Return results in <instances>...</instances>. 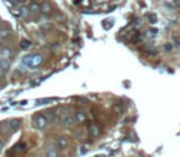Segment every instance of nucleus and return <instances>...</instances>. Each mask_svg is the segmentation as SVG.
Returning a JSON list of instances; mask_svg holds the SVG:
<instances>
[{
	"label": "nucleus",
	"instance_id": "obj_22",
	"mask_svg": "<svg viewBox=\"0 0 180 157\" xmlns=\"http://www.w3.org/2000/svg\"><path fill=\"white\" fill-rule=\"evenodd\" d=\"M88 151V146H81V150H80V154H85Z\"/></svg>",
	"mask_w": 180,
	"mask_h": 157
},
{
	"label": "nucleus",
	"instance_id": "obj_17",
	"mask_svg": "<svg viewBox=\"0 0 180 157\" xmlns=\"http://www.w3.org/2000/svg\"><path fill=\"white\" fill-rule=\"evenodd\" d=\"M28 15H30V10H28V8L22 6L21 9H20V16H21L22 19H27V17H28Z\"/></svg>",
	"mask_w": 180,
	"mask_h": 157
},
{
	"label": "nucleus",
	"instance_id": "obj_26",
	"mask_svg": "<svg viewBox=\"0 0 180 157\" xmlns=\"http://www.w3.org/2000/svg\"><path fill=\"white\" fill-rule=\"evenodd\" d=\"M0 30H1V22H0Z\"/></svg>",
	"mask_w": 180,
	"mask_h": 157
},
{
	"label": "nucleus",
	"instance_id": "obj_15",
	"mask_svg": "<svg viewBox=\"0 0 180 157\" xmlns=\"http://www.w3.org/2000/svg\"><path fill=\"white\" fill-rule=\"evenodd\" d=\"M46 157H59V152L57 149L54 147H51L47 150V155H46Z\"/></svg>",
	"mask_w": 180,
	"mask_h": 157
},
{
	"label": "nucleus",
	"instance_id": "obj_18",
	"mask_svg": "<svg viewBox=\"0 0 180 157\" xmlns=\"http://www.w3.org/2000/svg\"><path fill=\"white\" fill-rule=\"evenodd\" d=\"M9 130H11V129H10V127H9V122H8V123H1V124H0V132H1L3 134L9 133Z\"/></svg>",
	"mask_w": 180,
	"mask_h": 157
},
{
	"label": "nucleus",
	"instance_id": "obj_24",
	"mask_svg": "<svg viewBox=\"0 0 180 157\" xmlns=\"http://www.w3.org/2000/svg\"><path fill=\"white\" fill-rule=\"evenodd\" d=\"M79 101H80V102H83V103H88V102H89V99H85V98H79Z\"/></svg>",
	"mask_w": 180,
	"mask_h": 157
},
{
	"label": "nucleus",
	"instance_id": "obj_20",
	"mask_svg": "<svg viewBox=\"0 0 180 157\" xmlns=\"http://www.w3.org/2000/svg\"><path fill=\"white\" fill-rule=\"evenodd\" d=\"M56 101V98H48V99H41V101L37 102V104H44V103H49V102H53Z\"/></svg>",
	"mask_w": 180,
	"mask_h": 157
},
{
	"label": "nucleus",
	"instance_id": "obj_21",
	"mask_svg": "<svg viewBox=\"0 0 180 157\" xmlns=\"http://www.w3.org/2000/svg\"><path fill=\"white\" fill-rule=\"evenodd\" d=\"M164 50H165V52H172V50H173V45L169 44V43H167L165 45H164Z\"/></svg>",
	"mask_w": 180,
	"mask_h": 157
},
{
	"label": "nucleus",
	"instance_id": "obj_25",
	"mask_svg": "<svg viewBox=\"0 0 180 157\" xmlns=\"http://www.w3.org/2000/svg\"><path fill=\"white\" fill-rule=\"evenodd\" d=\"M3 76H4V71H3L1 69H0V78H1Z\"/></svg>",
	"mask_w": 180,
	"mask_h": 157
},
{
	"label": "nucleus",
	"instance_id": "obj_8",
	"mask_svg": "<svg viewBox=\"0 0 180 157\" xmlns=\"http://www.w3.org/2000/svg\"><path fill=\"white\" fill-rule=\"evenodd\" d=\"M10 65H11V63H10L9 59H4V58H0V69H1L4 72L8 71L10 69Z\"/></svg>",
	"mask_w": 180,
	"mask_h": 157
},
{
	"label": "nucleus",
	"instance_id": "obj_3",
	"mask_svg": "<svg viewBox=\"0 0 180 157\" xmlns=\"http://www.w3.org/2000/svg\"><path fill=\"white\" fill-rule=\"evenodd\" d=\"M88 133L91 138H97L100 135V127L97 124H90L88 128Z\"/></svg>",
	"mask_w": 180,
	"mask_h": 157
},
{
	"label": "nucleus",
	"instance_id": "obj_9",
	"mask_svg": "<svg viewBox=\"0 0 180 157\" xmlns=\"http://www.w3.org/2000/svg\"><path fill=\"white\" fill-rule=\"evenodd\" d=\"M75 123H79V124H83L84 122H86V116L84 112H76L75 113Z\"/></svg>",
	"mask_w": 180,
	"mask_h": 157
},
{
	"label": "nucleus",
	"instance_id": "obj_19",
	"mask_svg": "<svg viewBox=\"0 0 180 157\" xmlns=\"http://www.w3.org/2000/svg\"><path fill=\"white\" fill-rule=\"evenodd\" d=\"M147 17H148V21H149L151 23H156V22H157V16H156V14H148Z\"/></svg>",
	"mask_w": 180,
	"mask_h": 157
},
{
	"label": "nucleus",
	"instance_id": "obj_12",
	"mask_svg": "<svg viewBox=\"0 0 180 157\" xmlns=\"http://www.w3.org/2000/svg\"><path fill=\"white\" fill-rule=\"evenodd\" d=\"M46 118H47V120H51V122H54L56 120V111L54 109H47L44 113Z\"/></svg>",
	"mask_w": 180,
	"mask_h": 157
},
{
	"label": "nucleus",
	"instance_id": "obj_7",
	"mask_svg": "<svg viewBox=\"0 0 180 157\" xmlns=\"http://www.w3.org/2000/svg\"><path fill=\"white\" fill-rule=\"evenodd\" d=\"M0 55H1V58L10 60V58L13 56V48H10V47H4V48L0 50Z\"/></svg>",
	"mask_w": 180,
	"mask_h": 157
},
{
	"label": "nucleus",
	"instance_id": "obj_4",
	"mask_svg": "<svg viewBox=\"0 0 180 157\" xmlns=\"http://www.w3.org/2000/svg\"><path fill=\"white\" fill-rule=\"evenodd\" d=\"M68 145H69L68 138H65V136H59V138L57 139V147H58V149L65 150L67 147H68Z\"/></svg>",
	"mask_w": 180,
	"mask_h": 157
},
{
	"label": "nucleus",
	"instance_id": "obj_1",
	"mask_svg": "<svg viewBox=\"0 0 180 157\" xmlns=\"http://www.w3.org/2000/svg\"><path fill=\"white\" fill-rule=\"evenodd\" d=\"M22 63H24V65H26L27 67H30V69H36V67H38L43 63V56L41 54L27 55L24 58Z\"/></svg>",
	"mask_w": 180,
	"mask_h": 157
},
{
	"label": "nucleus",
	"instance_id": "obj_13",
	"mask_svg": "<svg viewBox=\"0 0 180 157\" xmlns=\"http://www.w3.org/2000/svg\"><path fill=\"white\" fill-rule=\"evenodd\" d=\"M28 10H30V14H37L38 11H41V8H40V4H36V3H32L28 6Z\"/></svg>",
	"mask_w": 180,
	"mask_h": 157
},
{
	"label": "nucleus",
	"instance_id": "obj_16",
	"mask_svg": "<svg viewBox=\"0 0 180 157\" xmlns=\"http://www.w3.org/2000/svg\"><path fill=\"white\" fill-rule=\"evenodd\" d=\"M31 45H32V43H31V41H28V39H22L20 42V48L21 49H28Z\"/></svg>",
	"mask_w": 180,
	"mask_h": 157
},
{
	"label": "nucleus",
	"instance_id": "obj_2",
	"mask_svg": "<svg viewBox=\"0 0 180 157\" xmlns=\"http://www.w3.org/2000/svg\"><path fill=\"white\" fill-rule=\"evenodd\" d=\"M33 123H35V127L38 130H43V129H46V127H47L48 120H47V118H46L44 114H37V116L35 117V122Z\"/></svg>",
	"mask_w": 180,
	"mask_h": 157
},
{
	"label": "nucleus",
	"instance_id": "obj_23",
	"mask_svg": "<svg viewBox=\"0 0 180 157\" xmlns=\"http://www.w3.org/2000/svg\"><path fill=\"white\" fill-rule=\"evenodd\" d=\"M4 145H5V143H4L3 140H0V152H1L3 149H4Z\"/></svg>",
	"mask_w": 180,
	"mask_h": 157
},
{
	"label": "nucleus",
	"instance_id": "obj_5",
	"mask_svg": "<svg viewBox=\"0 0 180 157\" xmlns=\"http://www.w3.org/2000/svg\"><path fill=\"white\" fill-rule=\"evenodd\" d=\"M22 124V120L20 118H11L9 120V127L10 129H14V130H17Z\"/></svg>",
	"mask_w": 180,
	"mask_h": 157
},
{
	"label": "nucleus",
	"instance_id": "obj_6",
	"mask_svg": "<svg viewBox=\"0 0 180 157\" xmlns=\"http://www.w3.org/2000/svg\"><path fill=\"white\" fill-rule=\"evenodd\" d=\"M62 124L64 125V127H73V125L75 124V118L73 116H70V114H68V116H65L63 119H62Z\"/></svg>",
	"mask_w": 180,
	"mask_h": 157
},
{
	"label": "nucleus",
	"instance_id": "obj_10",
	"mask_svg": "<svg viewBox=\"0 0 180 157\" xmlns=\"http://www.w3.org/2000/svg\"><path fill=\"white\" fill-rule=\"evenodd\" d=\"M26 149H27V146H26V144L25 143H19V144H16L14 146V151L15 152H25L26 151Z\"/></svg>",
	"mask_w": 180,
	"mask_h": 157
},
{
	"label": "nucleus",
	"instance_id": "obj_11",
	"mask_svg": "<svg viewBox=\"0 0 180 157\" xmlns=\"http://www.w3.org/2000/svg\"><path fill=\"white\" fill-rule=\"evenodd\" d=\"M13 31L10 28H1L0 30V39H5V38H9L11 36Z\"/></svg>",
	"mask_w": 180,
	"mask_h": 157
},
{
	"label": "nucleus",
	"instance_id": "obj_14",
	"mask_svg": "<svg viewBox=\"0 0 180 157\" xmlns=\"http://www.w3.org/2000/svg\"><path fill=\"white\" fill-rule=\"evenodd\" d=\"M40 8H41V11H42L43 14H49L51 12V4L49 3H42L40 5Z\"/></svg>",
	"mask_w": 180,
	"mask_h": 157
},
{
	"label": "nucleus",
	"instance_id": "obj_27",
	"mask_svg": "<svg viewBox=\"0 0 180 157\" xmlns=\"http://www.w3.org/2000/svg\"><path fill=\"white\" fill-rule=\"evenodd\" d=\"M96 157H104V156H102V155H101V156H96Z\"/></svg>",
	"mask_w": 180,
	"mask_h": 157
}]
</instances>
